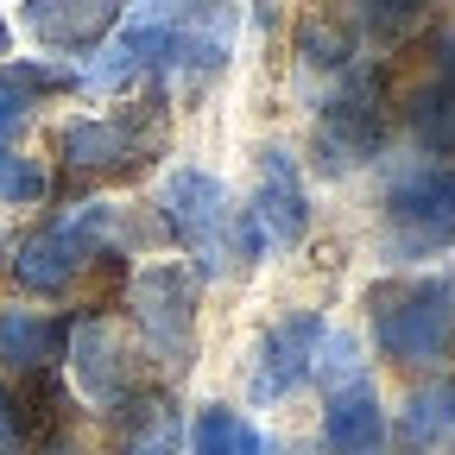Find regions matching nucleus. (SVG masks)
<instances>
[{"mask_svg": "<svg viewBox=\"0 0 455 455\" xmlns=\"http://www.w3.org/2000/svg\"><path fill=\"white\" fill-rule=\"evenodd\" d=\"M7 44H13V32H7V20H0V57H7Z\"/></svg>", "mask_w": 455, "mask_h": 455, "instance_id": "393cba45", "label": "nucleus"}, {"mask_svg": "<svg viewBox=\"0 0 455 455\" xmlns=\"http://www.w3.org/2000/svg\"><path fill=\"white\" fill-rule=\"evenodd\" d=\"M70 361H76V386L95 398V405H121V398H127V348H121V329L83 323L70 335Z\"/></svg>", "mask_w": 455, "mask_h": 455, "instance_id": "ddd939ff", "label": "nucleus"}, {"mask_svg": "<svg viewBox=\"0 0 455 455\" xmlns=\"http://www.w3.org/2000/svg\"><path fill=\"white\" fill-rule=\"evenodd\" d=\"M316 355H323V310H291L284 323L266 329L259 341V367H253V398H291L310 373H316Z\"/></svg>", "mask_w": 455, "mask_h": 455, "instance_id": "0eeeda50", "label": "nucleus"}, {"mask_svg": "<svg viewBox=\"0 0 455 455\" xmlns=\"http://www.w3.org/2000/svg\"><path fill=\"white\" fill-rule=\"evenodd\" d=\"M70 348V323L64 316H44V310H7L0 316V361L7 367H51L64 361Z\"/></svg>", "mask_w": 455, "mask_h": 455, "instance_id": "4468645a", "label": "nucleus"}, {"mask_svg": "<svg viewBox=\"0 0 455 455\" xmlns=\"http://www.w3.org/2000/svg\"><path fill=\"white\" fill-rule=\"evenodd\" d=\"M133 316H140V329L152 335V348L171 367H190V348H196V284H190V272L178 259L146 266L133 278Z\"/></svg>", "mask_w": 455, "mask_h": 455, "instance_id": "423d86ee", "label": "nucleus"}, {"mask_svg": "<svg viewBox=\"0 0 455 455\" xmlns=\"http://www.w3.org/2000/svg\"><path fill=\"white\" fill-rule=\"evenodd\" d=\"M386 221H392V253L424 259L455 241V178L449 171H405L386 190Z\"/></svg>", "mask_w": 455, "mask_h": 455, "instance_id": "39448f33", "label": "nucleus"}, {"mask_svg": "<svg viewBox=\"0 0 455 455\" xmlns=\"http://www.w3.org/2000/svg\"><path fill=\"white\" fill-rule=\"evenodd\" d=\"M443 430H455V379H443V386L418 392V398H411V418H405L411 449H430Z\"/></svg>", "mask_w": 455, "mask_h": 455, "instance_id": "6ab92c4d", "label": "nucleus"}, {"mask_svg": "<svg viewBox=\"0 0 455 455\" xmlns=\"http://www.w3.org/2000/svg\"><path fill=\"white\" fill-rule=\"evenodd\" d=\"M373 152H379V95L367 83H355L341 101L323 108V121H316V158H329V171H355Z\"/></svg>", "mask_w": 455, "mask_h": 455, "instance_id": "1a4fd4ad", "label": "nucleus"}, {"mask_svg": "<svg viewBox=\"0 0 455 455\" xmlns=\"http://www.w3.org/2000/svg\"><path fill=\"white\" fill-rule=\"evenodd\" d=\"M253 228H259V241H272V247H298L310 235V190H304L298 158L284 146L259 152V221Z\"/></svg>", "mask_w": 455, "mask_h": 455, "instance_id": "6e6552de", "label": "nucleus"}, {"mask_svg": "<svg viewBox=\"0 0 455 455\" xmlns=\"http://www.w3.org/2000/svg\"><path fill=\"white\" fill-rule=\"evenodd\" d=\"M298 57L310 70H341L355 57V32L341 26L335 13H310L304 26H298Z\"/></svg>", "mask_w": 455, "mask_h": 455, "instance_id": "a211bd4d", "label": "nucleus"}, {"mask_svg": "<svg viewBox=\"0 0 455 455\" xmlns=\"http://www.w3.org/2000/svg\"><path fill=\"white\" fill-rule=\"evenodd\" d=\"M121 20V0H26V26L51 51H89Z\"/></svg>", "mask_w": 455, "mask_h": 455, "instance_id": "9d476101", "label": "nucleus"}, {"mask_svg": "<svg viewBox=\"0 0 455 455\" xmlns=\"http://www.w3.org/2000/svg\"><path fill=\"white\" fill-rule=\"evenodd\" d=\"M373 335L392 361H443L455 341V272H424V278H392L367 291Z\"/></svg>", "mask_w": 455, "mask_h": 455, "instance_id": "7ed1b4c3", "label": "nucleus"}, {"mask_svg": "<svg viewBox=\"0 0 455 455\" xmlns=\"http://www.w3.org/2000/svg\"><path fill=\"white\" fill-rule=\"evenodd\" d=\"M373 26H405L411 13H424V0H361Z\"/></svg>", "mask_w": 455, "mask_h": 455, "instance_id": "5701e85b", "label": "nucleus"}, {"mask_svg": "<svg viewBox=\"0 0 455 455\" xmlns=\"http://www.w3.org/2000/svg\"><path fill=\"white\" fill-rule=\"evenodd\" d=\"M190 455H266V443H259V430H253L241 411L209 405V411H196V424H190Z\"/></svg>", "mask_w": 455, "mask_h": 455, "instance_id": "dca6fc26", "label": "nucleus"}, {"mask_svg": "<svg viewBox=\"0 0 455 455\" xmlns=\"http://www.w3.org/2000/svg\"><path fill=\"white\" fill-rule=\"evenodd\" d=\"M164 221H171V235H178V247L203 266V272H221V266H253L259 259V228L235 209V196H228L209 171L184 164V171H171V184H164Z\"/></svg>", "mask_w": 455, "mask_h": 455, "instance_id": "f03ea898", "label": "nucleus"}, {"mask_svg": "<svg viewBox=\"0 0 455 455\" xmlns=\"http://www.w3.org/2000/svg\"><path fill=\"white\" fill-rule=\"evenodd\" d=\"M152 133L121 127V121H76L64 127V164L76 171H140L152 158Z\"/></svg>", "mask_w": 455, "mask_h": 455, "instance_id": "f8f14e48", "label": "nucleus"}, {"mask_svg": "<svg viewBox=\"0 0 455 455\" xmlns=\"http://www.w3.org/2000/svg\"><path fill=\"white\" fill-rule=\"evenodd\" d=\"M7 411H20V436H51L57 430V411H64V379L51 367H32L20 379V398H7Z\"/></svg>", "mask_w": 455, "mask_h": 455, "instance_id": "f3484780", "label": "nucleus"}, {"mask_svg": "<svg viewBox=\"0 0 455 455\" xmlns=\"http://www.w3.org/2000/svg\"><path fill=\"white\" fill-rule=\"evenodd\" d=\"M411 133L424 140V152L455 158V83L449 76H436L430 89L411 95Z\"/></svg>", "mask_w": 455, "mask_h": 455, "instance_id": "2eb2a0df", "label": "nucleus"}, {"mask_svg": "<svg viewBox=\"0 0 455 455\" xmlns=\"http://www.w3.org/2000/svg\"><path fill=\"white\" fill-rule=\"evenodd\" d=\"M323 443H329V455H386V411H379V392L367 379L335 386Z\"/></svg>", "mask_w": 455, "mask_h": 455, "instance_id": "9b49d317", "label": "nucleus"}, {"mask_svg": "<svg viewBox=\"0 0 455 455\" xmlns=\"http://www.w3.org/2000/svg\"><path fill=\"white\" fill-rule=\"evenodd\" d=\"M26 114H32V89H26L13 70H0V146L26 127Z\"/></svg>", "mask_w": 455, "mask_h": 455, "instance_id": "412c9836", "label": "nucleus"}, {"mask_svg": "<svg viewBox=\"0 0 455 455\" xmlns=\"http://www.w3.org/2000/svg\"><path fill=\"white\" fill-rule=\"evenodd\" d=\"M101 241H108V209L83 203V209L57 215L51 228H38L32 241L13 247V278L26 291H64V284H76L83 266L101 253Z\"/></svg>", "mask_w": 455, "mask_h": 455, "instance_id": "20e7f679", "label": "nucleus"}, {"mask_svg": "<svg viewBox=\"0 0 455 455\" xmlns=\"http://www.w3.org/2000/svg\"><path fill=\"white\" fill-rule=\"evenodd\" d=\"M228 38H235V7L228 0H133L127 32L89 64L95 89H121L146 70L164 76H215L228 64Z\"/></svg>", "mask_w": 455, "mask_h": 455, "instance_id": "f257e3e1", "label": "nucleus"}, {"mask_svg": "<svg viewBox=\"0 0 455 455\" xmlns=\"http://www.w3.org/2000/svg\"><path fill=\"white\" fill-rule=\"evenodd\" d=\"M323 341H329V361H323V379H329V386H355V373H361V361H355V355H361V348H355L348 335H323Z\"/></svg>", "mask_w": 455, "mask_h": 455, "instance_id": "4be33fe9", "label": "nucleus"}, {"mask_svg": "<svg viewBox=\"0 0 455 455\" xmlns=\"http://www.w3.org/2000/svg\"><path fill=\"white\" fill-rule=\"evenodd\" d=\"M0 196H7V203H38L44 196V171L0 146Z\"/></svg>", "mask_w": 455, "mask_h": 455, "instance_id": "aec40b11", "label": "nucleus"}, {"mask_svg": "<svg viewBox=\"0 0 455 455\" xmlns=\"http://www.w3.org/2000/svg\"><path fill=\"white\" fill-rule=\"evenodd\" d=\"M13 430V411H7V392H0V436H7Z\"/></svg>", "mask_w": 455, "mask_h": 455, "instance_id": "b1692460", "label": "nucleus"}]
</instances>
